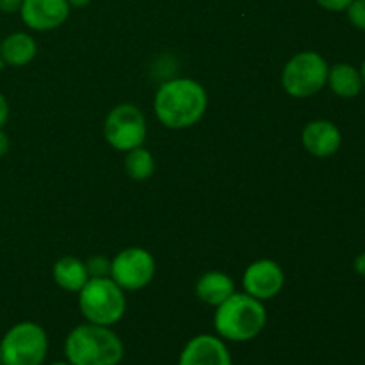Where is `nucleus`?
<instances>
[{
  "mask_svg": "<svg viewBox=\"0 0 365 365\" xmlns=\"http://www.w3.org/2000/svg\"><path fill=\"white\" fill-rule=\"evenodd\" d=\"M360 75H362V84H364V88H365V59H364V63H362V68H360Z\"/></svg>",
  "mask_w": 365,
  "mask_h": 365,
  "instance_id": "a878e982",
  "label": "nucleus"
},
{
  "mask_svg": "<svg viewBox=\"0 0 365 365\" xmlns=\"http://www.w3.org/2000/svg\"><path fill=\"white\" fill-rule=\"evenodd\" d=\"M53 282L68 292H78L89 280L88 267L77 257H63L52 267Z\"/></svg>",
  "mask_w": 365,
  "mask_h": 365,
  "instance_id": "dca6fc26",
  "label": "nucleus"
},
{
  "mask_svg": "<svg viewBox=\"0 0 365 365\" xmlns=\"http://www.w3.org/2000/svg\"><path fill=\"white\" fill-rule=\"evenodd\" d=\"M7 120H9V103H7L6 96L0 93V128H4Z\"/></svg>",
  "mask_w": 365,
  "mask_h": 365,
  "instance_id": "4be33fe9",
  "label": "nucleus"
},
{
  "mask_svg": "<svg viewBox=\"0 0 365 365\" xmlns=\"http://www.w3.org/2000/svg\"><path fill=\"white\" fill-rule=\"evenodd\" d=\"M349 24L359 31H365V0H353L346 9Z\"/></svg>",
  "mask_w": 365,
  "mask_h": 365,
  "instance_id": "6ab92c4d",
  "label": "nucleus"
},
{
  "mask_svg": "<svg viewBox=\"0 0 365 365\" xmlns=\"http://www.w3.org/2000/svg\"><path fill=\"white\" fill-rule=\"evenodd\" d=\"M21 2H24V0H0V13H20Z\"/></svg>",
  "mask_w": 365,
  "mask_h": 365,
  "instance_id": "412c9836",
  "label": "nucleus"
},
{
  "mask_svg": "<svg viewBox=\"0 0 365 365\" xmlns=\"http://www.w3.org/2000/svg\"><path fill=\"white\" fill-rule=\"evenodd\" d=\"M0 365H2V356H0Z\"/></svg>",
  "mask_w": 365,
  "mask_h": 365,
  "instance_id": "cd10ccee",
  "label": "nucleus"
},
{
  "mask_svg": "<svg viewBox=\"0 0 365 365\" xmlns=\"http://www.w3.org/2000/svg\"><path fill=\"white\" fill-rule=\"evenodd\" d=\"M303 148L317 159L335 155L342 145V134L330 120H314L305 125L302 132Z\"/></svg>",
  "mask_w": 365,
  "mask_h": 365,
  "instance_id": "f8f14e48",
  "label": "nucleus"
},
{
  "mask_svg": "<svg viewBox=\"0 0 365 365\" xmlns=\"http://www.w3.org/2000/svg\"><path fill=\"white\" fill-rule=\"evenodd\" d=\"M196 298L203 302L205 305L217 307L230 298L235 292V284L232 277L221 271H209V273L202 274L196 282Z\"/></svg>",
  "mask_w": 365,
  "mask_h": 365,
  "instance_id": "ddd939ff",
  "label": "nucleus"
},
{
  "mask_svg": "<svg viewBox=\"0 0 365 365\" xmlns=\"http://www.w3.org/2000/svg\"><path fill=\"white\" fill-rule=\"evenodd\" d=\"M9 148H11L9 135H7L6 132H4L2 128H0V159L7 155V152H9Z\"/></svg>",
  "mask_w": 365,
  "mask_h": 365,
  "instance_id": "5701e85b",
  "label": "nucleus"
},
{
  "mask_svg": "<svg viewBox=\"0 0 365 365\" xmlns=\"http://www.w3.org/2000/svg\"><path fill=\"white\" fill-rule=\"evenodd\" d=\"M48 353L45 328L32 321H24L6 331L0 341L2 365H43Z\"/></svg>",
  "mask_w": 365,
  "mask_h": 365,
  "instance_id": "39448f33",
  "label": "nucleus"
},
{
  "mask_svg": "<svg viewBox=\"0 0 365 365\" xmlns=\"http://www.w3.org/2000/svg\"><path fill=\"white\" fill-rule=\"evenodd\" d=\"M91 0H68L70 7H86Z\"/></svg>",
  "mask_w": 365,
  "mask_h": 365,
  "instance_id": "393cba45",
  "label": "nucleus"
},
{
  "mask_svg": "<svg viewBox=\"0 0 365 365\" xmlns=\"http://www.w3.org/2000/svg\"><path fill=\"white\" fill-rule=\"evenodd\" d=\"M125 346L109 327L78 324L64 341V356L71 365H118Z\"/></svg>",
  "mask_w": 365,
  "mask_h": 365,
  "instance_id": "f03ea898",
  "label": "nucleus"
},
{
  "mask_svg": "<svg viewBox=\"0 0 365 365\" xmlns=\"http://www.w3.org/2000/svg\"><path fill=\"white\" fill-rule=\"evenodd\" d=\"M316 2L319 4L323 9L331 11V13H341V11L348 9V6L353 0H316Z\"/></svg>",
  "mask_w": 365,
  "mask_h": 365,
  "instance_id": "aec40b11",
  "label": "nucleus"
},
{
  "mask_svg": "<svg viewBox=\"0 0 365 365\" xmlns=\"http://www.w3.org/2000/svg\"><path fill=\"white\" fill-rule=\"evenodd\" d=\"M178 365H234V362L223 339L202 334L184 346Z\"/></svg>",
  "mask_w": 365,
  "mask_h": 365,
  "instance_id": "9b49d317",
  "label": "nucleus"
},
{
  "mask_svg": "<svg viewBox=\"0 0 365 365\" xmlns=\"http://www.w3.org/2000/svg\"><path fill=\"white\" fill-rule=\"evenodd\" d=\"M209 106L205 88L195 78L180 77L168 81L153 98L155 116L164 127L182 130L198 123Z\"/></svg>",
  "mask_w": 365,
  "mask_h": 365,
  "instance_id": "f257e3e1",
  "label": "nucleus"
},
{
  "mask_svg": "<svg viewBox=\"0 0 365 365\" xmlns=\"http://www.w3.org/2000/svg\"><path fill=\"white\" fill-rule=\"evenodd\" d=\"M327 86H330L331 91L341 98L351 100L362 91V75H360L359 68L353 66V64L337 63L328 70Z\"/></svg>",
  "mask_w": 365,
  "mask_h": 365,
  "instance_id": "2eb2a0df",
  "label": "nucleus"
},
{
  "mask_svg": "<svg viewBox=\"0 0 365 365\" xmlns=\"http://www.w3.org/2000/svg\"><path fill=\"white\" fill-rule=\"evenodd\" d=\"M125 173L135 182H143L146 178H150L155 171V160L153 155L150 153V150L138 146V148L130 150L125 155Z\"/></svg>",
  "mask_w": 365,
  "mask_h": 365,
  "instance_id": "f3484780",
  "label": "nucleus"
},
{
  "mask_svg": "<svg viewBox=\"0 0 365 365\" xmlns=\"http://www.w3.org/2000/svg\"><path fill=\"white\" fill-rule=\"evenodd\" d=\"M327 59L314 50H305L287 61L282 70V88L289 96L309 98L317 95L328 81Z\"/></svg>",
  "mask_w": 365,
  "mask_h": 365,
  "instance_id": "423d86ee",
  "label": "nucleus"
},
{
  "mask_svg": "<svg viewBox=\"0 0 365 365\" xmlns=\"http://www.w3.org/2000/svg\"><path fill=\"white\" fill-rule=\"evenodd\" d=\"M52 365H71V364L66 360V362H56V364H52Z\"/></svg>",
  "mask_w": 365,
  "mask_h": 365,
  "instance_id": "bb28decb",
  "label": "nucleus"
},
{
  "mask_svg": "<svg viewBox=\"0 0 365 365\" xmlns=\"http://www.w3.org/2000/svg\"><path fill=\"white\" fill-rule=\"evenodd\" d=\"M20 16L32 31H53L68 20L70 4L68 0H24Z\"/></svg>",
  "mask_w": 365,
  "mask_h": 365,
  "instance_id": "9d476101",
  "label": "nucleus"
},
{
  "mask_svg": "<svg viewBox=\"0 0 365 365\" xmlns=\"http://www.w3.org/2000/svg\"><path fill=\"white\" fill-rule=\"evenodd\" d=\"M157 264L152 253L139 246L125 248L110 260L109 277L123 291H141L152 284Z\"/></svg>",
  "mask_w": 365,
  "mask_h": 365,
  "instance_id": "6e6552de",
  "label": "nucleus"
},
{
  "mask_svg": "<svg viewBox=\"0 0 365 365\" xmlns=\"http://www.w3.org/2000/svg\"><path fill=\"white\" fill-rule=\"evenodd\" d=\"M267 323L264 302L252 298L246 292H234L216 307L214 328L217 337L230 342H248L262 334Z\"/></svg>",
  "mask_w": 365,
  "mask_h": 365,
  "instance_id": "7ed1b4c3",
  "label": "nucleus"
},
{
  "mask_svg": "<svg viewBox=\"0 0 365 365\" xmlns=\"http://www.w3.org/2000/svg\"><path fill=\"white\" fill-rule=\"evenodd\" d=\"M285 284V273L278 262L271 259H260L250 264L242 274V287L246 294L259 302L277 298Z\"/></svg>",
  "mask_w": 365,
  "mask_h": 365,
  "instance_id": "1a4fd4ad",
  "label": "nucleus"
},
{
  "mask_svg": "<svg viewBox=\"0 0 365 365\" xmlns=\"http://www.w3.org/2000/svg\"><path fill=\"white\" fill-rule=\"evenodd\" d=\"M353 269L360 277H365V253H360V255L355 257V260H353Z\"/></svg>",
  "mask_w": 365,
  "mask_h": 365,
  "instance_id": "b1692460",
  "label": "nucleus"
},
{
  "mask_svg": "<svg viewBox=\"0 0 365 365\" xmlns=\"http://www.w3.org/2000/svg\"><path fill=\"white\" fill-rule=\"evenodd\" d=\"M78 309L88 323L110 328L125 316V291L110 277L89 278L78 291Z\"/></svg>",
  "mask_w": 365,
  "mask_h": 365,
  "instance_id": "20e7f679",
  "label": "nucleus"
},
{
  "mask_svg": "<svg viewBox=\"0 0 365 365\" xmlns=\"http://www.w3.org/2000/svg\"><path fill=\"white\" fill-rule=\"evenodd\" d=\"M86 267H88L89 278H103L110 274V260L103 255L89 257L86 260Z\"/></svg>",
  "mask_w": 365,
  "mask_h": 365,
  "instance_id": "a211bd4d",
  "label": "nucleus"
},
{
  "mask_svg": "<svg viewBox=\"0 0 365 365\" xmlns=\"http://www.w3.org/2000/svg\"><path fill=\"white\" fill-rule=\"evenodd\" d=\"M36 53H38V45L27 32H13L0 41V59L7 66H25L34 59Z\"/></svg>",
  "mask_w": 365,
  "mask_h": 365,
  "instance_id": "4468645a",
  "label": "nucleus"
},
{
  "mask_svg": "<svg viewBox=\"0 0 365 365\" xmlns=\"http://www.w3.org/2000/svg\"><path fill=\"white\" fill-rule=\"evenodd\" d=\"M0 41H2V39H0Z\"/></svg>",
  "mask_w": 365,
  "mask_h": 365,
  "instance_id": "c85d7f7f",
  "label": "nucleus"
},
{
  "mask_svg": "<svg viewBox=\"0 0 365 365\" xmlns=\"http://www.w3.org/2000/svg\"><path fill=\"white\" fill-rule=\"evenodd\" d=\"M146 118L134 103H120L103 121L106 141L118 152H130L146 139Z\"/></svg>",
  "mask_w": 365,
  "mask_h": 365,
  "instance_id": "0eeeda50",
  "label": "nucleus"
}]
</instances>
